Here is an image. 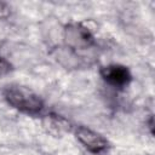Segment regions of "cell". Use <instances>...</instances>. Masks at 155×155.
Masks as SVG:
<instances>
[{
  "instance_id": "1",
  "label": "cell",
  "mask_w": 155,
  "mask_h": 155,
  "mask_svg": "<svg viewBox=\"0 0 155 155\" xmlns=\"http://www.w3.org/2000/svg\"><path fill=\"white\" fill-rule=\"evenodd\" d=\"M5 101L16 110L28 115H40L45 109L42 98L28 87L8 85L2 91Z\"/></svg>"
},
{
  "instance_id": "2",
  "label": "cell",
  "mask_w": 155,
  "mask_h": 155,
  "mask_svg": "<svg viewBox=\"0 0 155 155\" xmlns=\"http://www.w3.org/2000/svg\"><path fill=\"white\" fill-rule=\"evenodd\" d=\"M64 41L73 50H86L94 44V36L84 23H70L64 28Z\"/></svg>"
},
{
  "instance_id": "3",
  "label": "cell",
  "mask_w": 155,
  "mask_h": 155,
  "mask_svg": "<svg viewBox=\"0 0 155 155\" xmlns=\"http://www.w3.org/2000/svg\"><path fill=\"white\" fill-rule=\"evenodd\" d=\"M99 75L102 80L115 88H125L132 81L130 69L122 64H108L101 68Z\"/></svg>"
},
{
  "instance_id": "4",
  "label": "cell",
  "mask_w": 155,
  "mask_h": 155,
  "mask_svg": "<svg viewBox=\"0 0 155 155\" xmlns=\"http://www.w3.org/2000/svg\"><path fill=\"white\" fill-rule=\"evenodd\" d=\"M75 136L78 140L92 154H102L109 147L108 140L98 132L86 127V126H78L75 131Z\"/></svg>"
},
{
  "instance_id": "5",
  "label": "cell",
  "mask_w": 155,
  "mask_h": 155,
  "mask_svg": "<svg viewBox=\"0 0 155 155\" xmlns=\"http://www.w3.org/2000/svg\"><path fill=\"white\" fill-rule=\"evenodd\" d=\"M12 70V64L4 57L0 56V79L10 74Z\"/></svg>"
}]
</instances>
